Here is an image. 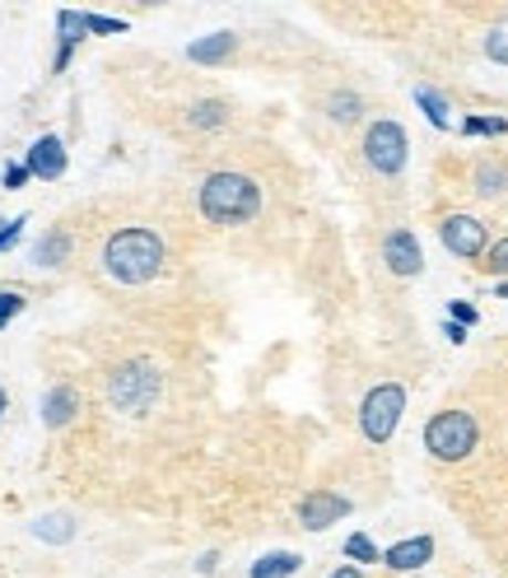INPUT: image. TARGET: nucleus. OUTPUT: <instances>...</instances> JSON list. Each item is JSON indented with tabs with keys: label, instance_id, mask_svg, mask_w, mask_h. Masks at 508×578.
Masks as SVG:
<instances>
[{
	"label": "nucleus",
	"instance_id": "11",
	"mask_svg": "<svg viewBox=\"0 0 508 578\" xmlns=\"http://www.w3.org/2000/svg\"><path fill=\"white\" fill-rule=\"evenodd\" d=\"M75 415H80V396H75V388H52L48 402H42V425L61 430V425H71Z\"/></svg>",
	"mask_w": 508,
	"mask_h": 578
},
{
	"label": "nucleus",
	"instance_id": "32",
	"mask_svg": "<svg viewBox=\"0 0 508 578\" xmlns=\"http://www.w3.org/2000/svg\"><path fill=\"white\" fill-rule=\"evenodd\" d=\"M331 578H364V574H360L355 565H341V569H336V574H331Z\"/></svg>",
	"mask_w": 508,
	"mask_h": 578
},
{
	"label": "nucleus",
	"instance_id": "4",
	"mask_svg": "<svg viewBox=\"0 0 508 578\" xmlns=\"http://www.w3.org/2000/svg\"><path fill=\"white\" fill-rule=\"evenodd\" d=\"M107 396H113V406L126 411V415H136L145 411L154 396H159V369H154L149 360H131L113 373V383H107Z\"/></svg>",
	"mask_w": 508,
	"mask_h": 578
},
{
	"label": "nucleus",
	"instance_id": "6",
	"mask_svg": "<svg viewBox=\"0 0 508 578\" xmlns=\"http://www.w3.org/2000/svg\"><path fill=\"white\" fill-rule=\"evenodd\" d=\"M406 411V392L396 388V383H383V388H373L364 396V406H360V430L369 443H387L392 430H396V420H402Z\"/></svg>",
	"mask_w": 508,
	"mask_h": 578
},
{
	"label": "nucleus",
	"instance_id": "19",
	"mask_svg": "<svg viewBox=\"0 0 508 578\" xmlns=\"http://www.w3.org/2000/svg\"><path fill=\"white\" fill-rule=\"evenodd\" d=\"M33 537H42V541H71L75 537V523L71 518H65V514H52V518H38L33 523Z\"/></svg>",
	"mask_w": 508,
	"mask_h": 578
},
{
	"label": "nucleus",
	"instance_id": "16",
	"mask_svg": "<svg viewBox=\"0 0 508 578\" xmlns=\"http://www.w3.org/2000/svg\"><path fill=\"white\" fill-rule=\"evenodd\" d=\"M65 252H71V234H65V229H52L48 238H38L33 261H38V266H61Z\"/></svg>",
	"mask_w": 508,
	"mask_h": 578
},
{
	"label": "nucleus",
	"instance_id": "24",
	"mask_svg": "<svg viewBox=\"0 0 508 578\" xmlns=\"http://www.w3.org/2000/svg\"><path fill=\"white\" fill-rule=\"evenodd\" d=\"M462 131H467V136H504L508 122H499V117H471V122H462Z\"/></svg>",
	"mask_w": 508,
	"mask_h": 578
},
{
	"label": "nucleus",
	"instance_id": "26",
	"mask_svg": "<svg viewBox=\"0 0 508 578\" xmlns=\"http://www.w3.org/2000/svg\"><path fill=\"white\" fill-rule=\"evenodd\" d=\"M19 308H24V299H19V295H0V331H6V322L19 313Z\"/></svg>",
	"mask_w": 508,
	"mask_h": 578
},
{
	"label": "nucleus",
	"instance_id": "1",
	"mask_svg": "<svg viewBox=\"0 0 508 578\" xmlns=\"http://www.w3.org/2000/svg\"><path fill=\"white\" fill-rule=\"evenodd\" d=\"M196 206H201L210 225H248V219L261 215V187L248 173H210Z\"/></svg>",
	"mask_w": 508,
	"mask_h": 578
},
{
	"label": "nucleus",
	"instance_id": "13",
	"mask_svg": "<svg viewBox=\"0 0 508 578\" xmlns=\"http://www.w3.org/2000/svg\"><path fill=\"white\" fill-rule=\"evenodd\" d=\"M476 192L485 196V202H504V196H508V164L480 159L476 164Z\"/></svg>",
	"mask_w": 508,
	"mask_h": 578
},
{
	"label": "nucleus",
	"instance_id": "7",
	"mask_svg": "<svg viewBox=\"0 0 508 578\" xmlns=\"http://www.w3.org/2000/svg\"><path fill=\"white\" fill-rule=\"evenodd\" d=\"M438 238H444V248L453 257H467V261H476L485 252V242H490V234H485L476 215H444L438 219Z\"/></svg>",
	"mask_w": 508,
	"mask_h": 578
},
{
	"label": "nucleus",
	"instance_id": "8",
	"mask_svg": "<svg viewBox=\"0 0 508 578\" xmlns=\"http://www.w3.org/2000/svg\"><path fill=\"white\" fill-rule=\"evenodd\" d=\"M345 514H350V499L336 495V491H313V495H303V504H299V523L308 531H326L331 523L345 518Z\"/></svg>",
	"mask_w": 508,
	"mask_h": 578
},
{
	"label": "nucleus",
	"instance_id": "27",
	"mask_svg": "<svg viewBox=\"0 0 508 578\" xmlns=\"http://www.w3.org/2000/svg\"><path fill=\"white\" fill-rule=\"evenodd\" d=\"M84 19H90V29H94V33H122L117 19H103V14H84Z\"/></svg>",
	"mask_w": 508,
	"mask_h": 578
},
{
	"label": "nucleus",
	"instance_id": "20",
	"mask_svg": "<svg viewBox=\"0 0 508 578\" xmlns=\"http://www.w3.org/2000/svg\"><path fill=\"white\" fill-rule=\"evenodd\" d=\"M225 122H229V107L219 103V99H206V103L191 107V126H201V131H215V126H225Z\"/></svg>",
	"mask_w": 508,
	"mask_h": 578
},
{
	"label": "nucleus",
	"instance_id": "2",
	"mask_svg": "<svg viewBox=\"0 0 508 578\" xmlns=\"http://www.w3.org/2000/svg\"><path fill=\"white\" fill-rule=\"evenodd\" d=\"M103 266H107V271H113L122 285H145V280L159 276L164 242H159V234H149V229H122V234L107 238Z\"/></svg>",
	"mask_w": 508,
	"mask_h": 578
},
{
	"label": "nucleus",
	"instance_id": "25",
	"mask_svg": "<svg viewBox=\"0 0 508 578\" xmlns=\"http://www.w3.org/2000/svg\"><path fill=\"white\" fill-rule=\"evenodd\" d=\"M480 261H485V271L490 276H508V238H499L490 248V257H480Z\"/></svg>",
	"mask_w": 508,
	"mask_h": 578
},
{
	"label": "nucleus",
	"instance_id": "12",
	"mask_svg": "<svg viewBox=\"0 0 508 578\" xmlns=\"http://www.w3.org/2000/svg\"><path fill=\"white\" fill-rule=\"evenodd\" d=\"M29 173H38V177H61L65 173V149H61L56 136H42L29 149Z\"/></svg>",
	"mask_w": 508,
	"mask_h": 578
},
{
	"label": "nucleus",
	"instance_id": "14",
	"mask_svg": "<svg viewBox=\"0 0 508 578\" xmlns=\"http://www.w3.org/2000/svg\"><path fill=\"white\" fill-rule=\"evenodd\" d=\"M234 48H238V38H234V33H210V38H201V42H191L187 56H191V61H201V65H219V61H229Z\"/></svg>",
	"mask_w": 508,
	"mask_h": 578
},
{
	"label": "nucleus",
	"instance_id": "33",
	"mask_svg": "<svg viewBox=\"0 0 508 578\" xmlns=\"http://www.w3.org/2000/svg\"><path fill=\"white\" fill-rule=\"evenodd\" d=\"M0 411H6V392H0Z\"/></svg>",
	"mask_w": 508,
	"mask_h": 578
},
{
	"label": "nucleus",
	"instance_id": "15",
	"mask_svg": "<svg viewBox=\"0 0 508 578\" xmlns=\"http://www.w3.org/2000/svg\"><path fill=\"white\" fill-rule=\"evenodd\" d=\"M56 24H61V52H56V71H65V61H71V48L80 42V33L90 29V19L75 14V10H61L56 14Z\"/></svg>",
	"mask_w": 508,
	"mask_h": 578
},
{
	"label": "nucleus",
	"instance_id": "10",
	"mask_svg": "<svg viewBox=\"0 0 508 578\" xmlns=\"http://www.w3.org/2000/svg\"><path fill=\"white\" fill-rule=\"evenodd\" d=\"M429 560H434V541H429V537H406V541H396L392 550H383V565L396 569V574L425 569Z\"/></svg>",
	"mask_w": 508,
	"mask_h": 578
},
{
	"label": "nucleus",
	"instance_id": "17",
	"mask_svg": "<svg viewBox=\"0 0 508 578\" xmlns=\"http://www.w3.org/2000/svg\"><path fill=\"white\" fill-rule=\"evenodd\" d=\"M299 555H290V550H280V555H261V560L252 565V578H290V574H299Z\"/></svg>",
	"mask_w": 508,
	"mask_h": 578
},
{
	"label": "nucleus",
	"instance_id": "5",
	"mask_svg": "<svg viewBox=\"0 0 508 578\" xmlns=\"http://www.w3.org/2000/svg\"><path fill=\"white\" fill-rule=\"evenodd\" d=\"M406 131L396 126V122H373L369 131H364V164L379 173V177H402V168H406Z\"/></svg>",
	"mask_w": 508,
	"mask_h": 578
},
{
	"label": "nucleus",
	"instance_id": "22",
	"mask_svg": "<svg viewBox=\"0 0 508 578\" xmlns=\"http://www.w3.org/2000/svg\"><path fill=\"white\" fill-rule=\"evenodd\" d=\"M345 555H350V560H355V565H373V560H383L379 546H373V541L364 537V531H355V537L345 541Z\"/></svg>",
	"mask_w": 508,
	"mask_h": 578
},
{
	"label": "nucleus",
	"instance_id": "3",
	"mask_svg": "<svg viewBox=\"0 0 508 578\" xmlns=\"http://www.w3.org/2000/svg\"><path fill=\"white\" fill-rule=\"evenodd\" d=\"M476 443H480V430H476V420H471L467 411H438L429 425H425V448H429V457H438V462L471 457Z\"/></svg>",
	"mask_w": 508,
	"mask_h": 578
},
{
	"label": "nucleus",
	"instance_id": "29",
	"mask_svg": "<svg viewBox=\"0 0 508 578\" xmlns=\"http://www.w3.org/2000/svg\"><path fill=\"white\" fill-rule=\"evenodd\" d=\"M453 322H462V327L476 322V308L471 303H453Z\"/></svg>",
	"mask_w": 508,
	"mask_h": 578
},
{
	"label": "nucleus",
	"instance_id": "28",
	"mask_svg": "<svg viewBox=\"0 0 508 578\" xmlns=\"http://www.w3.org/2000/svg\"><path fill=\"white\" fill-rule=\"evenodd\" d=\"M24 177H29V168H24V164L6 168V187H10V192H14V187H24Z\"/></svg>",
	"mask_w": 508,
	"mask_h": 578
},
{
	"label": "nucleus",
	"instance_id": "30",
	"mask_svg": "<svg viewBox=\"0 0 508 578\" xmlns=\"http://www.w3.org/2000/svg\"><path fill=\"white\" fill-rule=\"evenodd\" d=\"M19 229H24V219H14V225H10V229H0V252H6V248H10V242L19 238Z\"/></svg>",
	"mask_w": 508,
	"mask_h": 578
},
{
	"label": "nucleus",
	"instance_id": "23",
	"mask_svg": "<svg viewBox=\"0 0 508 578\" xmlns=\"http://www.w3.org/2000/svg\"><path fill=\"white\" fill-rule=\"evenodd\" d=\"M485 52H490V61L508 65V19L490 29V38H485Z\"/></svg>",
	"mask_w": 508,
	"mask_h": 578
},
{
	"label": "nucleus",
	"instance_id": "31",
	"mask_svg": "<svg viewBox=\"0 0 508 578\" xmlns=\"http://www.w3.org/2000/svg\"><path fill=\"white\" fill-rule=\"evenodd\" d=\"M444 337L457 345V341H467V331H462V322H448V327H444Z\"/></svg>",
	"mask_w": 508,
	"mask_h": 578
},
{
	"label": "nucleus",
	"instance_id": "18",
	"mask_svg": "<svg viewBox=\"0 0 508 578\" xmlns=\"http://www.w3.org/2000/svg\"><path fill=\"white\" fill-rule=\"evenodd\" d=\"M326 117H331V122H341V126L360 122V117H364V103H360V94H350V89H341V94H331V99H326Z\"/></svg>",
	"mask_w": 508,
	"mask_h": 578
},
{
	"label": "nucleus",
	"instance_id": "9",
	"mask_svg": "<svg viewBox=\"0 0 508 578\" xmlns=\"http://www.w3.org/2000/svg\"><path fill=\"white\" fill-rule=\"evenodd\" d=\"M383 257H387V271L396 276H419L425 271V257H419V242L411 229H392L383 242Z\"/></svg>",
	"mask_w": 508,
	"mask_h": 578
},
{
	"label": "nucleus",
	"instance_id": "21",
	"mask_svg": "<svg viewBox=\"0 0 508 578\" xmlns=\"http://www.w3.org/2000/svg\"><path fill=\"white\" fill-rule=\"evenodd\" d=\"M415 103L425 107V113H429V122H434V126H448V103L438 99L434 89H425V84H419V89H415Z\"/></svg>",
	"mask_w": 508,
	"mask_h": 578
}]
</instances>
